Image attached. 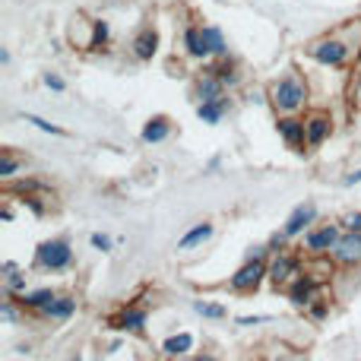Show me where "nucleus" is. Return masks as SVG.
I'll return each mask as SVG.
<instances>
[{"label":"nucleus","mask_w":361,"mask_h":361,"mask_svg":"<svg viewBox=\"0 0 361 361\" xmlns=\"http://www.w3.org/2000/svg\"><path fill=\"white\" fill-rule=\"evenodd\" d=\"M314 295H317V279H314V276H298V279L288 286V301H292L295 307L314 305Z\"/></svg>","instance_id":"nucleus-10"},{"label":"nucleus","mask_w":361,"mask_h":361,"mask_svg":"<svg viewBox=\"0 0 361 361\" xmlns=\"http://www.w3.org/2000/svg\"><path fill=\"white\" fill-rule=\"evenodd\" d=\"M35 263L42 269H67L70 263H73V250H70V244L63 241V238L44 241L42 247L35 250Z\"/></svg>","instance_id":"nucleus-3"},{"label":"nucleus","mask_w":361,"mask_h":361,"mask_svg":"<svg viewBox=\"0 0 361 361\" xmlns=\"http://www.w3.org/2000/svg\"><path fill=\"white\" fill-rule=\"evenodd\" d=\"M225 111H228V95H222V99H216V102H200L197 105V118L203 121V124H219Z\"/></svg>","instance_id":"nucleus-15"},{"label":"nucleus","mask_w":361,"mask_h":361,"mask_svg":"<svg viewBox=\"0 0 361 361\" xmlns=\"http://www.w3.org/2000/svg\"><path fill=\"white\" fill-rule=\"evenodd\" d=\"M25 121H29V124H35L38 130H44V133H57V137H61V127L57 124H51V121H44V118H38V114H25Z\"/></svg>","instance_id":"nucleus-26"},{"label":"nucleus","mask_w":361,"mask_h":361,"mask_svg":"<svg viewBox=\"0 0 361 361\" xmlns=\"http://www.w3.org/2000/svg\"><path fill=\"white\" fill-rule=\"evenodd\" d=\"M92 32H95L92 48H99V44H105V42H108V23H92Z\"/></svg>","instance_id":"nucleus-28"},{"label":"nucleus","mask_w":361,"mask_h":361,"mask_svg":"<svg viewBox=\"0 0 361 361\" xmlns=\"http://www.w3.org/2000/svg\"><path fill=\"white\" fill-rule=\"evenodd\" d=\"M345 184H361V169L352 171V175H345Z\"/></svg>","instance_id":"nucleus-34"},{"label":"nucleus","mask_w":361,"mask_h":361,"mask_svg":"<svg viewBox=\"0 0 361 361\" xmlns=\"http://www.w3.org/2000/svg\"><path fill=\"white\" fill-rule=\"evenodd\" d=\"M92 247H99V250H111V238H108V235H92Z\"/></svg>","instance_id":"nucleus-31"},{"label":"nucleus","mask_w":361,"mask_h":361,"mask_svg":"<svg viewBox=\"0 0 361 361\" xmlns=\"http://www.w3.org/2000/svg\"><path fill=\"white\" fill-rule=\"evenodd\" d=\"M169 133H171V121L165 114H156L143 127V143H162V140H169Z\"/></svg>","instance_id":"nucleus-14"},{"label":"nucleus","mask_w":361,"mask_h":361,"mask_svg":"<svg viewBox=\"0 0 361 361\" xmlns=\"http://www.w3.org/2000/svg\"><path fill=\"white\" fill-rule=\"evenodd\" d=\"M307 54H311L317 63H324V67H343V63L349 61L352 48L339 35H324V38L307 44Z\"/></svg>","instance_id":"nucleus-2"},{"label":"nucleus","mask_w":361,"mask_h":361,"mask_svg":"<svg viewBox=\"0 0 361 361\" xmlns=\"http://www.w3.org/2000/svg\"><path fill=\"white\" fill-rule=\"evenodd\" d=\"M267 273H269V267L263 263V257H250V260L244 263L235 276H231L228 286L235 288V292H254V288L263 282V276H267Z\"/></svg>","instance_id":"nucleus-4"},{"label":"nucleus","mask_w":361,"mask_h":361,"mask_svg":"<svg viewBox=\"0 0 361 361\" xmlns=\"http://www.w3.org/2000/svg\"><path fill=\"white\" fill-rule=\"evenodd\" d=\"M203 42H206V48H209V54H216V57L228 54V42H225L219 25H203Z\"/></svg>","instance_id":"nucleus-19"},{"label":"nucleus","mask_w":361,"mask_h":361,"mask_svg":"<svg viewBox=\"0 0 361 361\" xmlns=\"http://www.w3.org/2000/svg\"><path fill=\"white\" fill-rule=\"evenodd\" d=\"M305 130H307V146H320L333 130V118L326 111H311L305 118Z\"/></svg>","instance_id":"nucleus-8"},{"label":"nucleus","mask_w":361,"mask_h":361,"mask_svg":"<svg viewBox=\"0 0 361 361\" xmlns=\"http://www.w3.org/2000/svg\"><path fill=\"white\" fill-rule=\"evenodd\" d=\"M44 86L54 89V92H63V89H67V82H63L57 73H44Z\"/></svg>","instance_id":"nucleus-29"},{"label":"nucleus","mask_w":361,"mask_h":361,"mask_svg":"<svg viewBox=\"0 0 361 361\" xmlns=\"http://www.w3.org/2000/svg\"><path fill=\"white\" fill-rule=\"evenodd\" d=\"M209 73H216V76H219V80H222V82H225V86H235V82H238V80H241V76H238V73H235V67H231V61H222V63H219V67H212V70H209Z\"/></svg>","instance_id":"nucleus-24"},{"label":"nucleus","mask_w":361,"mask_h":361,"mask_svg":"<svg viewBox=\"0 0 361 361\" xmlns=\"http://www.w3.org/2000/svg\"><path fill=\"white\" fill-rule=\"evenodd\" d=\"M276 130H279V137L286 140L288 146H292L295 152H301V146L307 143V130H305V121L295 118V114H282L279 124H276Z\"/></svg>","instance_id":"nucleus-7"},{"label":"nucleus","mask_w":361,"mask_h":361,"mask_svg":"<svg viewBox=\"0 0 361 361\" xmlns=\"http://www.w3.org/2000/svg\"><path fill=\"white\" fill-rule=\"evenodd\" d=\"M73 311H76V298H70V295H54V298L42 307V314L51 320H67Z\"/></svg>","instance_id":"nucleus-12"},{"label":"nucleus","mask_w":361,"mask_h":361,"mask_svg":"<svg viewBox=\"0 0 361 361\" xmlns=\"http://www.w3.org/2000/svg\"><path fill=\"white\" fill-rule=\"evenodd\" d=\"M209 235H212V225H209V222H203V225H197V228H190V231H187V235L178 241V247H180V250H187V247H193V244L206 241V238H209Z\"/></svg>","instance_id":"nucleus-22"},{"label":"nucleus","mask_w":361,"mask_h":361,"mask_svg":"<svg viewBox=\"0 0 361 361\" xmlns=\"http://www.w3.org/2000/svg\"><path fill=\"white\" fill-rule=\"evenodd\" d=\"M333 260L343 263V267H355L361 263V231H345L343 238L333 247Z\"/></svg>","instance_id":"nucleus-6"},{"label":"nucleus","mask_w":361,"mask_h":361,"mask_svg":"<svg viewBox=\"0 0 361 361\" xmlns=\"http://www.w3.org/2000/svg\"><path fill=\"white\" fill-rule=\"evenodd\" d=\"M184 48L190 57H209V48L203 42V25H187L184 29Z\"/></svg>","instance_id":"nucleus-18"},{"label":"nucleus","mask_w":361,"mask_h":361,"mask_svg":"<svg viewBox=\"0 0 361 361\" xmlns=\"http://www.w3.org/2000/svg\"><path fill=\"white\" fill-rule=\"evenodd\" d=\"M16 169H19V159L10 149H4V156H0V178H10Z\"/></svg>","instance_id":"nucleus-25"},{"label":"nucleus","mask_w":361,"mask_h":361,"mask_svg":"<svg viewBox=\"0 0 361 361\" xmlns=\"http://www.w3.org/2000/svg\"><path fill=\"white\" fill-rule=\"evenodd\" d=\"M269 102H273V108L279 114H295L298 108H305V102H307L305 80H301L298 73H288V76H282V80H276L273 86H269Z\"/></svg>","instance_id":"nucleus-1"},{"label":"nucleus","mask_w":361,"mask_h":361,"mask_svg":"<svg viewBox=\"0 0 361 361\" xmlns=\"http://www.w3.org/2000/svg\"><path fill=\"white\" fill-rule=\"evenodd\" d=\"M51 298H54V292H51V288H38V292H29V295H19V305H23V307H38V311H42V307L44 305H48V301Z\"/></svg>","instance_id":"nucleus-21"},{"label":"nucleus","mask_w":361,"mask_h":361,"mask_svg":"<svg viewBox=\"0 0 361 361\" xmlns=\"http://www.w3.org/2000/svg\"><path fill=\"white\" fill-rule=\"evenodd\" d=\"M355 105L361 108V70H358V76H355Z\"/></svg>","instance_id":"nucleus-33"},{"label":"nucleus","mask_w":361,"mask_h":361,"mask_svg":"<svg viewBox=\"0 0 361 361\" xmlns=\"http://www.w3.org/2000/svg\"><path fill=\"white\" fill-rule=\"evenodd\" d=\"M269 279L276 282V286H282V282H295L301 276V263L295 260V257H286V254H279L273 263H269Z\"/></svg>","instance_id":"nucleus-9"},{"label":"nucleus","mask_w":361,"mask_h":361,"mask_svg":"<svg viewBox=\"0 0 361 361\" xmlns=\"http://www.w3.org/2000/svg\"><path fill=\"white\" fill-rule=\"evenodd\" d=\"M114 326H118V330H130V333H143L146 311H140V307H124V311L114 317Z\"/></svg>","instance_id":"nucleus-17"},{"label":"nucleus","mask_w":361,"mask_h":361,"mask_svg":"<svg viewBox=\"0 0 361 361\" xmlns=\"http://www.w3.org/2000/svg\"><path fill=\"white\" fill-rule=\"evenodd\" d=\"M222 95H225V82L219 80L216 73H206L197 80V99L200 102H216V99H222Z\"/></svg>","instance_id":"nucleus-13"},{"label":"nucleus","mask_w":361,"mask_h":361,"mask_svg":"<svg viewBox=\"0 0 361 361\" xmlns=\"http://www.w3.org/2000/svg\"><path fill=\"white\" fill-rule=\"evenodd\" d=\"M23 288H25V276L23 273H16V269H13V273H6V292L16 295V292H23Z\"/></svg>","instance_id":"nucleus-27"},{"label":"nucleus","mask_w":361,"mask_h":361,"mask_svg":"<svg viewBox=\"0 0 361 361\" xmlns=\"http://www.w3.org/2000/svg\"><path fill=\"white\" fill-rule=\"evenodd\" d=\"M311 314L320 320V317H324V314H326V305H314V307H311Z\"/></svg>","instance_id":"nucleus-35"},{"label":"nucleus","mask_w":361,"mask_h":361,"mask_svg":"<svg viewBox=\"0 0 361 361\" xmlns=\"http://www.w3.org/2000/svg\"><path fill=\"white\" fill-rule=\"evenodd\" d=\"M314 216H317V206H311V203L298 206V209H295L292 216H288V222H286V228H282V235H286V238L301 235V231H305L307 225L314 222Z\"/></svg>","instance_id":"nucleus-11"},{"label":"nucleus","mask_w":361,"mask_h":361,"mask_svg":"<svg viewBox=\"0 0 361 361\" xmlns=\"http://www.w3.org/2000/svg\"><path fill=\"white\" fill-rule=\"evenodd\" d=\"M159 51V35L156 29H143L137 38H133V54L140 57V61H152V54Z\"/></svg>","instance_id":"nucleus-16"},{"label":"nucleus","mask_w":361,"mask_h":361,"mask_svg":"<svg viewBox=\"0 0 361 361\" xmlns=\"http://www.w3.org/2000/svg\"><path fill=\"white\" fill-rule=\"evenodd\" d=\"M269 317H263V314H257V317H238V324L241 326H254V324H267Z\"/></svg>","instance_id":"nucleus-32"},{"label":"nucleus","mask_w":361,"mask_h":361,"mask_svg":"<svg viewBox=\"0 0 361 361\" xmlns=\"http://www.w3.org/2000/svg\"><path fill=\"white\" fill-rule=\"evenodd\" d=\"M190 349H193V336H190V333H178V336H169L162 343V352H165V355H171V358L187 355Z\"/></svg>","instance_id":"nucleus-20"},{"label":"nucleus","mask_w":361,"mask_h":361,"mask_svg":"<svg viewBox=\"0 0 361 361\" xmlns=\"http://www.w3.org/2000/svg\"><path fill=\"white\" fill-rule=\"evenodd\" d=\"M343 238V231H339V225H320V228H311L305 235V244L311 254H333V247H336V241Z\"/></svg>","instance_id":"nucleus-5"},{"label":"nucleus","mask_w":361,"mask_h":361,"mask_svg":"<svg viewBox=\"0 0 361 361\" xmlns=\"http://www.w3.org/2000/svg\"><path fill=\"white\" fill-rule=\"evenodd\" d=\"M193 311L203 314V317H209V320H222L225 314H228L222 305H209V301H193Z\"/></svg>","instance_id":"nucleus-23"},{"label":"nucleus","mask_w":361,"mask_h":361,"mask_svg":"<svg viewBox=\"0 0 361 361\" xmlns=\"http://www.w3.org/2000/svg\"><path fill=\"white\" fill-rule=\"evenodd\" d=\"M343 225L349 231H361V212H349V216L343 219Z\"/></svg>","instance_id":"nucleus-30"}]
</instances>
